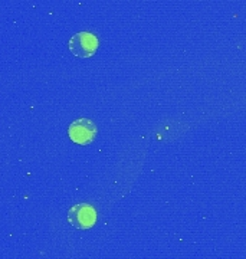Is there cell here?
I'll return each instance as SVG.
<instances>
[{"mask_svg": "<svg viewBox=\"0 0 246 259\" xmlns=\"http://www.w3.org/2000/svg\"><path fill=\"white\" fill-rule=\"evenodd\" d=\"M68 222L75 229H91L97 223V210L88 203L75 204L68 210Z\"/></svg>", "mask_w": 246, "mask_h": 259, "instance_id": "1", "label": "cell"}, {"mask_svg": "<svg viewBox=\"0 0 246 259\" xmlns=\"http://www.w3.org/2000/svg\"><path fill=\"white\" fill-rule=\"evenodd\" d=\"M98 49V37L90 32H78L69 39V51L78 58H91Z\"/></svg>", "mask_w": 246, "mask_h": 259, "instance_id": "2", "label": "cell"}, {"mask_svg": "<svg viewBox=\"0 0 246 259\" xmlns=\"http://www.w3.org/2000/svg\"><path fill=\"white\" fill-rule=\"evenodd\" d=\"M97 133L98 130H97L95 122L88 118L72 121V124L68 128L69 139L72 140L75 144H81V146H87L94 141V139L97 137Z\"/></svg>", "mask_w": 246, "mask_h": 259, "instance_id": "3", "label": "cell"}]
</instances>
